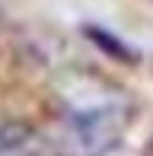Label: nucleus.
<instances>
[{
	"label": "nucleus",
	"mask_w": 153,
	"mask_h": 156,
	"mask_svg": "<svg viewBox=\"0 0 153 156\" xmlns=\"http://www.w3.org/2000/svg\"><path fill=\"white\" fill-rule=\"evenodd\" d=\"M109 112H93V115H76L73 118V144L76 147H89V156H99L105 153L109 147L115 144L118 131L121 127H109Z\"/></svg>",
	"instance_id": "1"
},
{
	"label": "nucleus",
	"mask_w": 153,
	"mask_h": 156,
	"mask_svg": "<svg viewBox=\"0 0 153 156\" xmlns=\"http://www.w3.org/2000/svg\"><path fill=\"white\" fill-rule=\"evenodd\" d=\"M86 35H89L99 48H105L112 58H118V61H134V58H137L128 45H121V41H118L112 32H105V29H93V26H86Z\"/></svg>",
	"instance_id": "2"
}]
</instances>
